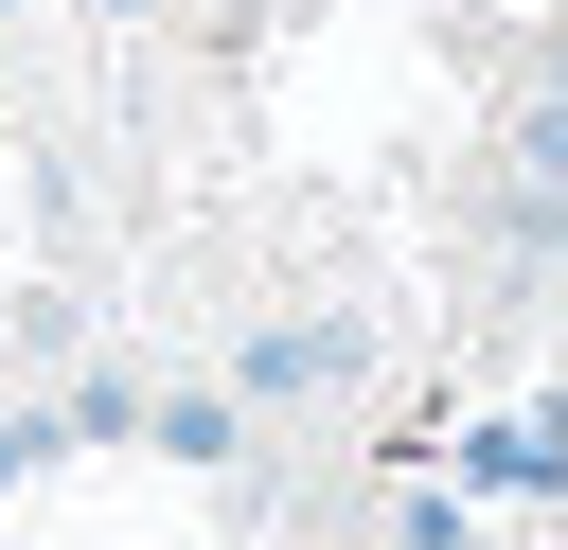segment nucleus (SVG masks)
I'll list each match as a JSON object with an SVG mask.
<instances>
[{
  "mask_svg": "<svg viewBox=\"0 0 568 550\" xmlns=\"http://www.w3.org/2000/svg\"><path fill=\"white\" fill-rule=\"evenodd\" d=\"M231 390L248 408H337V390H373V319H248Z\"/></svg>",
  "mask_w": 568,
  "mask_h": 550,
  "instance_id": "f257e3e1",
  "label": "nucleus"
},
{
  "mask_svg": "<svg viewBox=\"0 0 568 550\" xmlns=\"http://www.w3.org/2000/svg\"><path fill=\"white\" fill-rule=\"evenodd\" d=\"M142 444H160V461H231V479L266 497V408H248V390H160Z\"/></svg>",
  "mask_w": 568,
  "mask_h": 550,
  "instance_id": "f03ea898",
  "label": "nucleus"
},
{
  "mask_svg": "<svg viewBox=\"0 0 568 550\" xmlns=\"http://www.w3.org/2000/svg\"><path fill=\"white\" fill-rule=\"evenodd\" d=\"M53 444H71V408H0V479H18V461H53Z\"/></svg>",
  "mask_w": 568,
  "mask_h": 550,
  "instance_id": "7ed1b4c3",
  "label": "nucleus"
}]
</instances>
